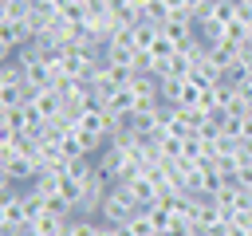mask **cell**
Wrapping results in <instances>:
<instances>
[{"instance_id": "1", "label": "cell", "mask_w": 252, "mask_h": 236, "mask_svg": "<svg viewBox=\"0 0 252 236\" xmlns=\"http://www.w3.org/2000/svg\"><path fill=\"white\" fill-rule=\"evenodd\" d=\"M138 212H146V205H142L126 185H114V189L106 193L102 208H98V220H102V224H114V228H126Z\"/></svg>"}]
</instances>
